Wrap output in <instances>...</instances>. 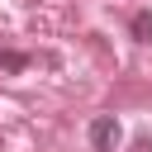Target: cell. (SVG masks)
Masks as SVG:
<instances>
[{
  "instance_id": "1",
  "label": "cell",
  "mask_w": 152,
  "mask_h": 152,
  "mask_svg": "<svg viewBox=\"0 0 152 152\" xmlns=\"http://www.w3.org/2000/svg\"><path fill=\"white\" fill-rule=\"evenodd\" d=\"M86 138H90V147H95V152H114V147H119V138H124V128H119V119H114V114H95V119H90V128H86Z\"/></svg>"
},
{
  "instance_id": "2",
  "label": "cell",
  "mask_w": 152,
  "mask_h": 152,
  "mask_svg": "<svg viewBox=\"0 0 152 152\" xmlns=\"http://www.w3.org/2000/svg\"><path fill=\"white\" fill-rule=\"evenodd\" d=\"M128 28H133V38H138V43H152V10H138Z\"/></svg>"
},
{
  "instance_id": "3",
  "label": "cell",
  "mask_w": 152,
  "mask_h": 152,
  "mask_svg": "<svg viewBox=\"0 0 152 152\" xmlns=\"http://www.w3.org/2000/svg\"><path fill=\"white\" fill-rule=\"evenodd\" d=\"M28 66V52H19V48H0V71H24Z\"/></svg>"
},
{
  "instance_id": "4",
  "label": "cell",
  "mask_w": 152,
  "mask_h": 152,
  "mask_svg": "<svg viewBox=\"0 0 152 152\" xmlns=\"http://www.w3.org/2000/svg\"><path fill=\"white\" fill-rule=\"evenodd\" d=\"M133 152H152V138H147V133H142V138H138V142H133Z\"/></svg>"
}]
</instances>
